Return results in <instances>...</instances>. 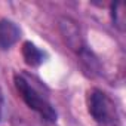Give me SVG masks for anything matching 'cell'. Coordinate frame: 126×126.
<instances>
[{
  "mask_svg": "<svg viewBox=\"0 0 126 126\" xmlns=\"http://www.w3.org/2000/svg\"><path fill=\"white\" fill-rule=\"evenodd\" d=\"M59 28H61V34H62V37H64L65 43L68 45V47L71 50H74L77 55H80L86 49V45H85L83 36L80 33V28H79V25L74 21H71L68 18L61 19Z\"/></svg>",
  "mask_w": 126,
  "mask_h": 126,
  "instance_id": "cell-3",
  "label": "cell"
},
{
  "mask_svg": "<svg viewBox=\"0 0 126 126\" xmlns=\"http://www.w3.org/2000/svg\"><path fill=\"white\" fill-rule=\"evenodd\" d=\"M21 37L19 27L11 19L0 21V49H11Z\"/></svg>",
  "mask_w": 126,
  "mask_h": 126,
  "instance_id": "cell-4",
  "label": "cell"
},
{
  "mask_svg": "<svg viewBox=\"0 0 126 126\" xmlns=\"http://www.w3.org/2000/svg\"><path fill=\"white\" fill-rule=\"evenodd\" d=\"M111 19L113 24L119 30H125V5L123 3H113L111 5Z\"/></svg>",
  "mask_w": 126,
  "mask_h": 126,
  "instance_id": "cell-6",
  "label": "cell"
},
{
  "mask_svg": "<svg viewBox=\"0 0 126 126\" xmlns=\"http://www.w3.org/2000/svg\"><path fill=\"white\" fill-rule=\"evenodd\" d=\"M15 88L22 98V101L33 110L36 111L45 122L47 123H55L56 122V111L49 102L47 96H45L40 89H37L27 76L24 74H15L14 77Z\"/></svg>",
  "mask_w": 126,
  "mask_h": 126,
  "instance_id": "cell-1",
  "label": "cell"
},
{
  "mask_svg": "<svg viewBox=\"0 0 126 126\" xmlns=\"http://www.w3.org/2000/svg\"><path fill=\"white\" fill-rule=\"evenodd\" d=\"M22 56L30 67H39L46 61V53L31 42H25L22 45Z\"/></svg>",
  "mask_w": 126,
  "mask_h": 126,
  "instance_id": "cell-5",
  "label": "cell"
},
{
  "mask_svg": "<svg viewBox=\"0 0 126 126\" xmlns=\"http://www.w3.org/2000/svg\"><path fill=\"white\" fill-rule=\"evenodd\" d=\"M2 105H3V99H2V95H0V119H2Z\"/></svg>",
  "mask_w": 126,
  "mask_h": 126,
  "instance_id": "cell-7",
  "label": "cell"
},
{
  "mask_svg": "<svg viewBox=\"0 0 126 126\" xmlns=\"http://www.w3.org/2000/svg\"><path fill=\"white\" fill-rule=\"evenodd\" d=\"M88 111L98 126H122V119L116 102L101 89L89 91Z\"/></svg>",
  "mask_w": 126,
  "mask_h": 126,
  "instance_id": "cell-2",
  "label": "cell"
}]
</instances>
